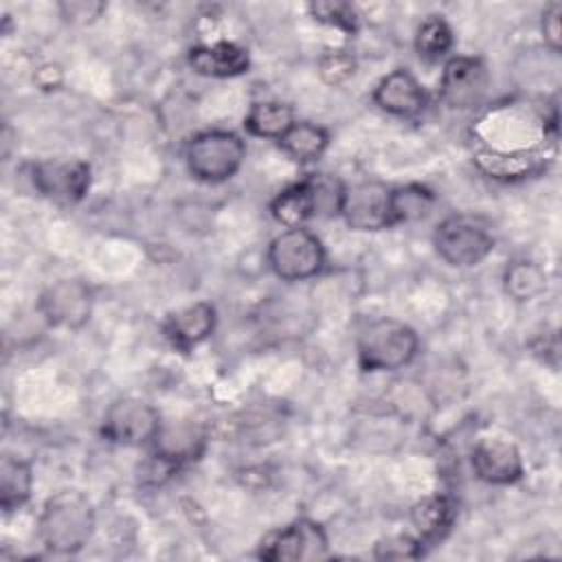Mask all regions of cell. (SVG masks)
<instances>
[{"label": "cell", "instance_id": "32", "mask_svg": "<svg viewBox=\"0 0 562 562\" xmlns=\"http://www.w3.org/2000/svg\"><path fill=\"white\" fill-rule=\"evenodd\" d=\"M35 81L44 88V90H55L61 83V68L57 64H44L40 66V70L35 72Z\"/></svg>", "mask_w": 562, "mask_h": 562}, {"label": "cell", "instance_id": "27", "mask_svg": "<svg viewBox=\"0 0 562 562\" xmlns=\"http://www.w3.org/2000/svg\"><path fill=\"white\" fill-rule=\"evenodd\" d=\"M310 13L314 20L353 33L358 29V15L356 9L349 2H340V0H323V2H312L310 4Z\"/></svg>", "mask_w": 562, "mask_h": 562}, {"label": "cell", "instance_id": "3", "mask_svg": "<svg viewBox=\"0 0 562 562\" xmlns=\"http://www.w3.org/2000/svg\"><path fill=\"white\" fill-rule=\"evenodd\" d=\"M246 158L244 140L228 130H206L195 134L184 147L189 173L202 182H224L233 178Z\"/></svg>", "mask_w": 562, "mask_h": 562}, {"label": "cell", "instance_id": "23", "mask_svg": "<svg viewBox=\"0 0 562 562\" xmlns=\"http://www.w3.org/2000/svg\"><path fill=\"white\" fill-rule=\"evenodd\" d=\"M454 44V35L450 24L441 18V15H428L415 33V50L422 59L435 61L443 55H448V50Z\"/></svg>", "mask_w": 562, "mask_h": 562}, {"label": "cell", "instance_id": "33", "mask_svg": "<svg viewBox=\"0 0 562 562\" xmlns=\"http://www.w3.org/2000/svg\"><path fill=\"white\" fill-rule=\"evenodd\" d=\"M66 18H97L105 7L101 2H70L64 4Z\"/></svg>", "mask_w": 562, "mask_h": 562}, {"label": "cell", "instance_id": "16", "mask_svg": "<svg viewBox=\"0 0 562 562\" xmlns=\"http://www.w3.org/2000/svg\"><path fill=\"white\" fill-rule=\"evenodd\" d=\"M154 452L178 465L200 459L206 446V432L193 422H162L154 441Z\"/></svg>", "mask_w": 562, "mask_h": 562}, {"label": "cell", "instance_id": "24", "mask_svg": "<svg viewBox=\"0 0 562 562\" xmlns=\"http://www.w3.org/2000/svg\"><path fill=\"white\" fill-rule=\"evenodd\" d=\"M503 285L512 299L531 301L544 290L547 279L542 268L533 261H514L503 274Z\"/></svg>", "mask_w": 562, "mask_h": 562}, {"label": "cell", "instance_id": "19", "mask_svg": "<svg viewBox=\"0 0 562 562\" xmlns=\"http://www.w3.org/2000/svg\"><path fill=\"white\" fill-rule=\"evenodd\" d=\"M329 134L325 127L310 121H294L279 138V147L296 162H312L327 149Z\"/></svg>", "mask_w": 562, "mask_h": 562}, {"label": "cell", "instance_id": "4", "mask_svg": "<svg viewBox=\"0 0 562 562\" xmlns=\"http://www.w3.org/2000/svg\"><path fill=\"white\" fill-rule=\"evenodd\" d=\"M432 244L446 263L470 268L481 263L494 250V235L476 217L448 215L435 226Z\"/></svg>", "mask_w": 562, "mask_h": 562}, {"label": "cell", "instance_id": "14", "mask_svg": "<svg viewBox=\"0 0 562 562\" xmlns=\"http://www.w3.org/2000/svg\"><path fill=\"white\" fill-rule=\"evenodd\" d=\"M215 321V307L209 301H195L167 316L165 334L173 347L189 351L213 334Z\"/></svg>", "mask_w": 562, "mask_h": 562}, {"label": "cell", "instance_id": "20", "mask_svg": "<svg viewBox=\"0 0 562 562\" xmlns=\"http://www.w3.org/2000/svg\"><path fill=\"white\" fill-rule=\"evenodd\" d=\"M33 490V470L31 465L13 454L0 459V507L4 512L20 509Z\"/></svg>", "mask_w": 562, "mask_h": 562}, {"label": "cell", "instance_id": "1", "mask_svg": "<svg viewBox=\"0 0 562 562\" xmlns=\"http://www.w3.org/2000/svg\"><path fill=\"white\" fill-rule=\"evenodd\" d=\"M94 531L92 503L77 490L55 492L42 507L37 533L42 544L53 553L81 551Z\"/></svg>", "mask_w": 562, "mask_h": 562}, {"label": "cell", "instance_id": "2", "mask_svg": "<svg viewBox=\"0 0 562 562\" xmlns=\"http://www.w3.org/2000/svg\"><path fill=\"white\" fill-rule=\"evenodd\" d=\"M419 347L413 327L395 318L371 321L358 336V364L362 371H397L406 367Z\"/></svg>", "mask_w": 562, "mask_h": 562}, {"label": "cell", "instance_id": "11", "mask_svg": "<svg viewBox=\"0 0 562 562\" xmlns=\"http://www.w3.org/2000/svg\"><path fill=\"white\" fill-rule=\"evenodd\" d=\"M490 86L487 68L476 57H450L441 72V99L454 110L476 108Z\"/></svg>", "mask_w": 562, "mask_h": 562}, {"label": "cell", "instance_id": "25", "mask_svg": "<svg viewBox=\"0 0 562 562\" xmlns=\"http://www.w3.org/2000/svg\"><path fill=\"white\" fill-rule=\"evenodd\" d=\"M305 182L312 193L316 217L340 215L342 195H345L347 184H342L336 176H329V173H310V176H305Z\"/></svg>", "mask_w": 562, "mask_h": 562}, {"label": "cell", "instance_id": "30", "mask_svg": "<svg viewBox=\"0 0 562 562\" xmlns=\"http://www.w3.org/2000/svg\"><path fill=\"white\" fill-rule=\"evenodd\" d=\"M560 15H562V4L560 2H551L544 11H542V37L549 44L551 50H560L562 44V26H560Z\"/></svg>", "mask_w": 562, "mask_h": 562}, {"label": "cell", "instance_id": "31", "mask_svg": "<svg viewBox=\"0 0 562 562\" xmlns=\"http://www.w3.org/2000/svg\"><path fill=\"white\" fill-rule=\"evenodd\" d=\"M533 351L538 356H542L544 362L549 364H558V351H560V345H558V334L551 331V334H544L538 338V342H533Z\"/></svg>", "mask_w": 562, "mask_h": 562}, {"label": "cell", "instance_id": "26", "mask_svg": "<svg viewBox=\"0 0 562 562\" xmlns=\"http://www.w3.org/2000/svg\"><path fill=\"white\" fill-rule=\"evenodd\" d=\"M391 202H393V224H400V222H413L424 217L430 211L435 195L430 189L422 184H404L393 189Z\"/></svg>", "mask_w": 562, "mask_h": 562}, {"label": "cell", "instance_id": "17", "mask_svg": "<svg viewBox=\"0 0 562 562\" xmlns=\"http://www.w3.org/2000/svg\"><path fill=\"white\" fill-rule=\"evenodd\" d=\"M457 518V501L448 494H430L419 498L411 507V522L417 531V538L428 542H439L452 527Z\"/></svg>", "mask_w": 562, "mask_h": 562}, {"label": "cell", "instance_id": "21", "mask_svg": "<svg viewBox=\"0 0 562 562\" xmlns=\"http://www.w3.org/2000/svg\"><path fill=\"white\" fill-rule=\"evenodd\" d=\"M292 123H294L292 108L279 101L252 103L244 119V125L252 136L274 138V140H279Z\"/></svg>", "mask_w": 562, "mask_h": 562}, {"label": "cell", "instance_id": "5", "mask_svg": "<svg viewBox=\"0 0 562 562\" xmlns=\"http://www.w3.org/2000/svg\"><path fill=\"white\" fill-rule=\"evenodd\" d=\"M268 266L283 281H305L323 270L325 248L305 226L288 228L270 241Z\"/></svg>", "mask_w": 562, "mask_h": 562}, {"label": "cell", "instance_id": "9", "mask_svg": "<svg viewBox=\"0 0 562 562\" xmlns=\"http://www.w3.org/2000/svg\"><path fill=\"white\" fill-rule=\"evenodd\" d=\"M393 187L378 180L345 187L340 215L353 231H382L393 226Z\"/></svg>", "mask_w": 562, "mask_h": 562}, {"label": "cell", "instance_id": "29", "mask_svg": "<svg viewBox=\"0 0 562 562\" xmlns=\"http://www.w3.org/2000/svg\"><path fill=\"white\" fill-rule=\"evenodd\" d=\"M375 558L380 560H415L424 555V542L413 536H389L375 544Z\"/></svg>", "mask_w": 562, "mask_h": 562}, {"label": "cell", "instance_id": "8", "mask_svg": "<svg viewBox=\"0 0 562 562\" xmlns=\"http://www.w3.org/2000/svg\"><path fill=\"white\" fill-rule=\"evenodd\" d=\"M327 555L325 529L307 518H299L283 529L270 531L259 544V558L270 562L318 560Z\"/></svg>", "mask_w": 562, "mask_h": 562}, {"label": "cell", "instance_id": "12", "mask_svg": "<svg viewBox=\"0 0 562 562\" xmlns=\"http://www.w3.org/2000/svg\"><path fill=\"white\" fill-rule=\"evenodd\" d=\"M472 470L476 479L490 485H512L522 479L525 463L520 450L505 439H481L472 450Z\"/></svg>", "mask_w": 562, "mask_h": 562}, {"label": "cell", "instance_id": "22", "mask_svg": "<svg viewBox=\"0 0 562 562\" xmlns=\"http://www.w3.org/2000/svg\"><path fill=\"white\" fill-rule=\"evenodd\" d=\"M272 217L283 224L285 228H299L303 226L307 220L316 217L314 215V202H312V193L310 187L303 180L294 182L292 187L283 189L270 204Z\"/></svg>", "mask_w": 562, "mask_h": 562}, {"label": "cell", "instance_id": "18", "mask_svg": "<svg viewBox=\"0 0 562 562\" xmlns=\"http://www.w3.org/2000/svg\"><path fill=\"white\" fill-rule=\"evenodd\" d=\"M544 154L538 149H525V151H512V154H501V151H490L481 149L476 151L474 160L481 171H485L492 178H525L542 167Z\"/></svg>", "mask_w": 562, "mask_h": 562}, {"label": "cell", "instance_id": "28", "mask_svg": "<svg viewBox=\"0 0 562 562\" xmlns=\"http://www.w3.org/2000/svg\"><path fill=\"white\" fill-rule=\"evenodd\" d=\"M356 72V59L347 50H329L318 61V75L329 86L345 83Z\"/></svg>", "mask_w": 562, "mask_h": 562}, {"label": "cell", "instance_id": "10", "mask_svg": "<svg viewBox=\"0 0 562 562\" xmlns=\"http://www.w3.org/2000/svg\"><path fill=\"white\" fill-rule=\"evenodd\" d=\"M37 310L53 327L79 329L92 314V290L79 279H59L40 294Z\"/></svg>", "mask_w": 562, "mask_h": 562}, {"label": "cell", "instance_id": "15", "mask_svg": "<svg viewBox=\"0 0 562 562\" xmlns=\"http://www.w3.org/2000/svg\"><path fill=\"white\" fill-rule=\"evenodd\" d=\"M189 66L204 77H237L248 70V50L235 42H213L200 44L189 50Z\"/></svg>", "mask_w": 562, "mask_h": 562}, {"label": "cell", "instance_id": "13", "mask_svg": "<svg viewBox=\"0 0 562 562\" xmlns=\"http://www.w3.org/2000/svg\"><path fill=\"white\" fill-rule=\"evenodd\" d=\"M373 101L389 114L415 116L426 108V90L408 70L397 68L378 81Z\"/></svg>", "mask_w": 562, "mask_h": 562}, {"label": "cell", "instance_id": "7", "mask_svg": "<svg viewBox=\"0 0 562 562\" xmlns=\"http://www.w3.org/2000/svg\"><path fill=\"white\" fill-rule=\"evenodd\" d=\"M90 165L79 158H48L31 167V182L40 195L57 204H77L90 189Z\"/></svg>", "mask_w": 562, "mask_h": 562}, {"label": "cell", "instance_id": "6", "mask_svg": "<svg viewBox=\"0 0 562 562\" xmlns=\"http://www.w3.org/2000/svg\"><path fill=\"white\" fill-rule=\"evenodd\" d=\"M160 424V413L149 402L121 397L108 406L101 432L108 441L119 446H145L154 441Z\"/></svg>", "mask_w": 562, "mask_h": 562}]
</instances>
